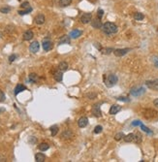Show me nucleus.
Here are the masks:
<instances>
[{"label": "nucleus", "mask_w": 158, "mask_h": 162, "mask_svg": "<svg viewBox=\"0 0 158 162\" xmlns=\"http://www.w3.org/2000/svg\"><path fill=\"white\" fill-rule=\"evenodd\" d=\"M101 29L102 31H103V33H105V34L107 35H112L117 32V26H116V24H114L113 23H110V22H107V23H104L102 25Z\"/></svg>", "instance_id": "nucleus-1"}, {"label": "nucleus", "mask_w": 158, "mask_h": 162, "mask_svg": "<svg viewBox=\"0 0 158 162\" xmlns=\"http://www.w3.org/2000/svg\"><path fill=\"white\" fill-rule=\"evenodd\" d=\"M118 81L116 75L114 74H110L108 76H104V83L106 84V86L108 87H113L116 84V82Z\"/></svg>", "instance_id": "nucleus-2"}, {"label": "nucleus", "mask_w": 158, "mask_h": 162, "mask_svg": "<svg viewBox=\"0 0 158 162\" xmlns=\"http://www.w3.org/2000/svg\"><path fill=\"white\" fill-rule=\"evenodd\" d=\"M145 92H146V89L143 86H134L130 90V94L134 97H139V96L143 95Z\"/></svg>", "instance_id": "nucleus-3"}, {"label": "nucleus", "mask_w": 158, "mask_h": 162, "mask_svg": "<svg viewBox=\"0 0 158 162\" xmlns=\"http://www.w3.org/2000/svg\"><path fill=\"white\" fill-rule=\"evenodd\" d=\"M91 19H92V15H91V13H84V14H82V15L80 16L79 21H80V23L86 24V23H90Z\"/></svg>", "instance_id": "nucleus-4"}, {"label": "nucleus", "mask_w": 158, "mask_h": 162, "mask_svg": "<svg viewBox=\"0 0 158 162\" xmlns=\"http://www.w3.org/2000/svg\"><path fill=\"white\" fill-rule=\"evenodd\" d=\"M146 85H147L148 88H151V89H158V79L155 80H151V81H146Z\"/></svg>", "instance_id": "nucleus-5"}, {"label": "nucleus", "mask_w": 158, "mask_h": 162, "mask_svg": "<svg viewBox=\"0 0 158 162\" xmlns=\"http://www.w3.org/2000/svg\"><path fill=\"white\" fill-rule=\"evenodd\" d=\"M128 52H130V49H116V50L113 51V54H114L115 56L120 57V56L125 55Z\"/></svg>", "instance_id": "nucleus-6"}, {"label": "nucleus", "mask_w": 158, "mask_h": 162, "mask_svg": "<svg viewBox=\"0 0 158 162\" xmlns=\"http://www.w3.org/2000/svg\"><path fill=\"white\" fill-rule=\"evenodd\" d=\"M42 46H43V49L45 50L46 52H49V51H51V50L53 48V42H52L51 40L46 39V40L43 41Z\"/></svg>", "instance_id": "nucleus-7"}, {"label": "nucleus", "mask_w": 158, "mask_h": 162, "mask_svg": "<svg viewBox=\"0 0 158 162\" xmlns=\"http://www.w3.org/2000/svg\"><path fill=\"white\" fill-rule=\"evenodd\" d=\"M39 49H40V45L37 41H34L30 44L29 46V51L32 53V54H36L37 52H39Z\"/></svg>", "instance_id": "nucleus-8"}, {"label": "nucleus", "mask_w": 158, "mask_h": 162, "mask_svg": "<svg viewBox=\"0 0 158 162\" xmlns=\"http://www.w3.org/2000/svg\"><path fill=\"white\" fill-rule=\"evenodd\" d=\"M92 114L97 117H100L102 116V112L101 109H100V105L99 104H95L92 108Z\"/></svg>", "instance_id": "nucleus-9"}, {"label": "nucleus", "mask_w": 158, "mask_h": 162, "mask_svg": "<svg viewBox=\"0 0 158 162\" xmlns=\"http://www.w3.org/2000/svg\"><path fill=\"white\" fill-rule=\"evenodd\" d=\"M87 124H88V118L86 116H82V117H80L79 120H78V125L80 128L85 127Z\"/></svg>", "instance_id": "nucleus-10"}, {"label": "nucleus", "mask_w": 158, "mask_h": 162, "mask_svg": "<svg viewBox=\"0 0 158 162\" xmlns=\"http://www.w3.org/2000/svg\"><path fill=\"white\" fill-rule=\"evenodd\" d=\"M34 21H35V23H37V24H43V23H45L46 18L43 14H39V15H37V16L35 17Z\"/></svg>", "instance_id": "nucleus-11"}, {"label": "nucleus", "mask_w": 158, "mask_h": 162, "mask_svg": "<svg viewBox=\"0 0 158 162\" xmlns=\"http://www.w3.org/2000/svg\"><path fill=\"white\" fill-rule=\"evenodd\" d=\"M102 25H103V24H102L100 19H95V20H92V21H91V26H92L93 28H96V29L101 28Z\"/></svg>", "instance_id": "nucleus-12"}, {"label": "nucleus", "mask_w": 158, "mask_h": 162, "mask_svg": "<svg viewBox=\"0 0 158 162\" xmlns=\"http://www.w3.org/2000/svg\"><path fill=\"white\" fill-rule=\"evenodd\" d=\"M33 32H32V30H27V31H25L23 35V38L24 41H29V40H31L32 38H33Z\"/></svg>", "instance_id": "nucleus-13"}, {"label": "nucleus", "mask_w": 158, "mask_h": 162, "mask_svg": "<svg viewBox=\"0 0 158 162\" xmlns=\"http://www.w3.org/2000/svg\"><path fill=\"white\" fill-rule=\"evenodd\" d=\"M119 111H121V106H119V105H113L112 107H111V109H110V114L111 115H115V114H117Z\"/></svg>", "instance_id": "nucleus-14"}, {"label": "nucleus", "mask_w": 158, "mask_h": 162, "mask_svg": "<svg viewBox=\"0 0 158 162\" xmlns=\"http://www.w3.org/2000/svg\"><path fill=\"white\" fill-rule=\"evenodd\" d=\"M81 31L80 30H78V29H75V30H72L71 32H70V38H73V39H77V38H79V36L81 35Z\"/></svg>", "instance_id": "nucleus-15"}, {"label": "nucleus", "mask_w": 158, "mask_h": 162, "mask_svg": "<svg viewBox=\"0 0 158 162\" xmlns=\"http://www.w3.org/2000/svg\"><path fill=\"white\" fill-rule=\"evenodd\" d=\"M53 78L56 81H61L63 79V74H62V71H55L53 73Z\"/></svg>", "instance_id": "nucleus-16"}, {"label": "nucleus", "mask_w": 158, "mask_h": 162, "mask_svg": "<svg viewBox=\"0 0 158 162\" xmlns=\"http://www.w3.org/2000/svg\"><path fill=\"white\" fill-rule=\"evenodd\" d=\"M24 90H26V87L23 84H18L15 88V95H18L20 92H23Z\"/></svg>", "instance_id": "nucleus-17"}, {"label": "nucleus", "mask_w": 158, "mask_h": 162, "mask_svg": "<svg viewBox=\"0 0 158 162\" xmlns=\"http://www.w3.org/2000/svg\"><path fill=\"white\" fill-rule=\"evenodd\" d=\"M45 159H46V156L43 153H41V152L36 153V155H35V161L36 162H44Z\"/></svg>", "instance_id": "nucleus-18"}, {"label": "nucleus", "mask_w": 158, "mask_h": 162, "mask_svg": "<svg viewBox=\"0 0 158 162\" xmlns=\"http://www.w3.org/2000/svg\"><path fill=\"white\" fill-rule=\"evenodd\" d=\"M61 137H62V139H65V140L70 139L71 137H73V133H72L71 130H66V131H64V132L62 133Z\"/></svg>", "instance_id": "nucleus-19"}, {"label": "nucleus", "mask_w": 158, "mask_h": 162, "mask_svg": "<svg viewBox=\"0 0 158 162\" xmlns=\"http://www.w3.org/2000/svg\"><path fill=\"white\" fill-rule=\"evenodd\" d=\"M59 44H70V36L64 35L59 39Z\"/></svg>", "instance_id": "nucleus-20"}, {"label": "nucleus", "mask_w": 158, "mask_h": 162, "mask_svg": "<svg viewBox=\"0 0 158 162\" xmlns=\"http://www.w3.org/2000/svg\"><path fill=\"white\" fill-rule=\"evenodd\" d=\"M142 139H143V136H142V134H141L140 132H136V133H134V142H135V143H137V144L141 143V142H142Z\"/></svg>", "instance_id": "nucleus-21"}, {"label": "nucleus", "mask_w": 158, "mask_h": 162, "mask_svg": "<svg viewBox=\"0 0 158 162\" xmlns=\"http://www.w3.org/2000/svg\"><path fill=\"white\" fill-rule=\"evenodd\" d=\"M38 149L42 151H46L50 149V145L47 144V143H42V144H40V145L38 146Z\"/></svg>", "instance_id": "nucleus-22"}, {"label": "nucleus", "mask_w": 158, "mask_h": 162, "mask_svg": "<svg viewBox=\"0 0 158 162\" xmlns=\"http://www.w3.org/2000/svg\"><path fill=\"white\" fill-rule=\"evenodd\" d=\"M58 68L60 71H62V72H64V71H67L68 69V63L67 62H60L59 63V65H58Z\"/></svg>", "instance_id": "nucleus-23"}, {"label": "nucleus", "mask_w": 158, "mask_h": 162, "mask_svg": "<svg viewBox=\"0 0 158 162\" xmlns=\"http://www.w3.org/2000/svg\"><path fill=\"white\" fill-rule=\"evenodd\" d=\"M124 141L126 143H130V142H132V141H134V133H129L128 135H126L124 136Z\"/></svg>", "instance_id": "nucleus-24"}, {"label": "nucleus", "mask_w": 158, "mask_h": 162, "mask_svg": "<svg viewBox=\"0 0 158 162\" xmlns=\"http://www.w3.org/2000/svg\"><path fill=\"white\" fill-rule=\"evenodd\" d=\"M134 19H135L136 21H143L145 19V16H144L143 13L138 12V13H136L135 15H134Z\"/></svg>", "instance_id": "nucleus-25"}, {"label": "nucleus", "mask_w": 158, "mask_h": 162, "mask_svg": "<svg viewBox=\"0 0 158 162\" xmlns=\"http://www.w3.org/2000/svg\"><path fill=\"white\" fill-rule=\"evenodd\" d=\"M72 3V0H59V5L61 7H66L69 6Z\"/></svg>", "instance_id": "nucleus-26"}, {"label": "nucleus", "mask_w": 158, "mask_h": 162, "mask_svg": "<svg viewBox=\"0 0 158 162\" xmlns=\"http://www.w3.org/2000/svg\"><path fill=\"white\" fill-rule=\"evenodd\" d=\"M50 130H51V133H52V136H56L57 132H58V126L57 125H53L52 127L50 128Z\"/></svg>", "instance_id": "nucleus-27"}, {"label": "nucleus", "mask_w": 158, "mask_h": 162, "mask_svg": "<svg viewBox=\"0 0 158 162\" xmlns=\"http://www.w3.org/2000/svg\"><path fill=\"white\" fill-rule=\"evenodd\" d=\"M28 79H29V81H30V82L33 83V82H36V81H38V76H37L36 74H34V73H31V74L29 75V78H28Z\"/></svg>", "instance_id": "nucleus-28"}, {"label": "nucleus", "mask_w": 158, "mask_h": 162, "mask_svg": "<svg viewBox=\"0 0 158 162\" xmlns=\"http://www.w3.org/2000/svg\"><path fill=\"white\" fill-rule=\"evenodd\" d=\"M102 54H110L112 52H113L114 50H113V48H107V49H102Z\"/></svg>", "instance_id": "nucleus-29"}, {"label": "nucleus", "mask_w": 158, "mask_h": 162, "mask_svg": "<svg viewBox=\"0 0 158 162\" xmlns=\"http://www.w3.org/2000/svg\"><path fill=\"white\" fill-rule=\"evenodd\" d=\"M0 12L3 13V14H8V13L11 12V7H9V6L2 7V8H0Z\"/></svg>", "instance_id": "nucleus-30"}, {"label": "nucleus", "mask_w": 158, "mask_h": 162, "mask_svg": "<svg viewBox=\"0 0 158 162\" xmlns=\"http://www.w3.org/2000/svg\"><path fill=\"white\" fill-rule=\"evenodd\" d=\"M124 138V134L122 133V132H118L117 134H115V136H114V140L115 141H120L121 139H123Z\"/></svg>", "instance_id": "nucleus-31"}, {"label": "nucleus", "mask_w": 158, "mask_h": 162, "mask_svg": "<svg viewBox=\"0 0 158 162\" xmlns=\"http://www.w3.org/2000/svg\"><path fill=\"white\" fill-rule=\"evenodd\" d=\"M31 11H32V8H31V7H29V8H27V9H25L24 11H21V10H20L18 13H19V15H22V16H23V15H25V14L30 13Z\"/></svg>", "instance_id": "nucleus-32"}, {"label": "nucleus", "mask_w": 158, "mask_h": 162, "mask_svg": "<svg viewBox=\"0 0 158 162\" xmlns=\"http://www.w3.org/2000/svg\"><path fill=\"white\" fill-rule=\"evenodd\" d=\"M102 130H103V127H102L101 125H97L96 127L94 128V133L95 134H99V133H101Z\"/></svg>", "instance_id": "nucleus-33"}, {"label": "nucleus", "mask_w": 158, "mask_h": 162, "mask_svg": "<svg viewBox=\"0 0 158 162\" xmlns=\"http://www.w3.org/2000/svg\"><path fill=\"white\" fill-rule=\"evenodd\" d=\"M140 126H141V128H142V129H143L145 132H147V133H148V134H151V133H152V132H151V131H150V130H149V129H148L147 126H145L144 124H141Z\"/></svg>", "instance_id": "nucleus-34"}, {"label": "nucleus", "mask_w": 158, "mask_h": 162, "mask_svg": "<svg viewBox=\"0 0 158 162\" xmlns=\"http://www.w3.org/2000/svg\"><path fill=\"white\" fill-rule=\"evenodd\" d=\"M152 62H153V64L155 65V67H157L158 68V56H152Z\"/></svg>", "instance_id": "nucleus-35"}, {"label": "nucleus", "mask_w": 158, "mask_h": 162, "mask_svg": "<svg viewBox=\"0 0 158 162\" xmlns=\"http://www.w3.org/2000/svg\"><path fill=\"white\" fill-rule=\"evenodd\" d=\"M5 31L8 32V33H11V32L14 31V26H12V25H8V26L6 27V29H5Z\"/></svg>", "instance_id": "nucleus-36"}, {"label": "nucleus", "mask_w": 158, "mask_h": 162, "mask_svg": "<svg viewBox=\"0 0 158 162\" xmlns=\"http://www.w3.org/2000/svg\"><path fill=\"white\" fill-rule=\"evenodd\" d=\"M5 99H6L5 94H4V92H3L2 90H0V102H4Z\"/></svg>", "instance_id": "nucleus-37"}, {"label": "nucleus", "mask_w": 158, "mask_h": 162, "mask_svg": "<svg viewBox=\"0 0 158 162\" xmlns=\"http://www.w3.org/2000/svg\"><path fill=\"white\" fill-rule=\"evenodd\" d=\"M86 96H87V98H89V99H94V98H96V93H88V94H86Z\"/></svg>", "instance_id": "nucleus-38"}, {"label": "nucleus", "mask_w": 158, "mask_h": 162, "mask_svg": "<svg viewBox=\"0 0 158 162\" xmlns=\"http://www.w3.org/2000/svg\"><path fill=\"white\" fill-rule=\"evenodd\" d=\"M103 15H104V11H103L102 9L98 10V12H97V16H98V19H102Z\"/></svg>", "instance_id": "nucleus-39"}, {"label": "nucleus", "mask_w": 158, "mask_h": 162, "mask_svg": "<svg viewBox=\"0 0 158 162\" xmlns=\"http://www.w3.org/2000/svg\"><path fill=\"white\" fill-rule=\"evenodd\" d=\"M22 8H25V9H27V8H29L30 6H29V3L28 2H23V3H22Z\"/></svg>", "instance_id": "nucleus-40"}, {"label": "nucleus", "mask_w": 158, "mask_h": 162, "mask_svg": "<svg viewBox=\"0 0 158 162\" xmlns=\"http://www.w3.org/2000/svg\"><path fill=\"white\" fill-rule=\"evenodd\" d=\"M142 124V122L140 121V120H135L134 122H132V125L133 126H137V125H141Z\"/></svg>", "instance_id": "nucleus-41"}, {"label": "nucleus", "mask_w": 158, "mask_h": 162, "mask_svg": "<svg viewBox=\"0 0 158 162\" xmlns=\"http://www.w3.org/2000/svg\"><path fill=\"white\" fill-rule=\"evenodd\" d=\"M127 97H118L117 98V100H120V101H124V102H128L129 101V99H126Z\"/></svg>", "instance_id": "nucleus-42"}, {"label": "nucleus", "mask_w": 158, "mask_h": 162, "mask_svg": "<svg viewBox=\"0 0 158 162\" xmlns=\"http://www.w3.org/2000/svg\"><path fill=\"white\" fill-rule=\"evenodd\" d=\"M16 58H17V55H16V54H13V55H11V56L9 57V61H10V62H13Z\"/></svg>", "instance_id": "nucleus-43"}, {"label": "nucleus", "mask_w": 158, "mask_h": 162, "mask_svg": "<svg viewBox=\"0 0 158 162\" xmlns=\"http://www.w3.org/2000/svg\"><path fill=\"white\" fill-rule=\"evenodd\" d=\"M94 46L96 47V48H97L98 50H100V51L102 50V47H101V45H100L99 43H95V45H94Z\"/></svg>", "instance_id": "nucleus-44"}, {"label": "nucleus", "mask_w": 158, "mask_h": 162, "mask_svg": "<svg viewBox=\"0 0 158 162\" xmlns=\"http://www.w3.org/2000/svg\"><path fill=\"white\" fill-rule=\"evenodd\" d=\"M153 105H154L155 107H157V108H158V98H157V99H155V100L153 101Z\"/></svg>", "instance_id": "nucleus-45"}, {"label": "nucleus", "mask_w": 158, "mask_h": 162, "mask_svg": "<svg viewBox=\"0 0 158 162\" xmlns=\"http://www.w3.org/2000/svg\"><path fill=\"white\" fill-rule=\"evenodd\" d=\"M1 37H2V33H1V32H0V38H1Z\"/></svg>", "instance_id": "nucleus-46"}]
</instances>
